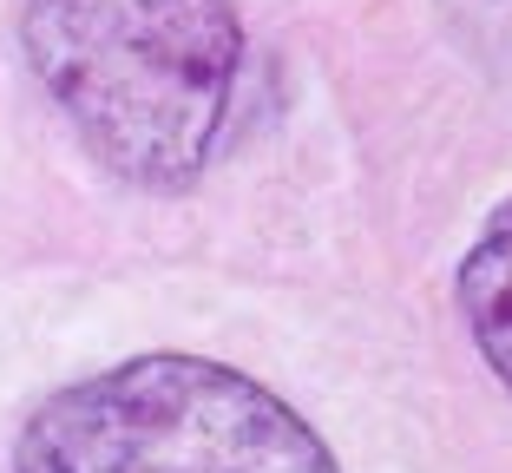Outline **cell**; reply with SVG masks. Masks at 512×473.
<instances>
[{
	"instance_id": "cell-4",
	"label": "cell",
	"mask_w": 512,
	"mask_h": 473,
	"mask_svg": "<svg viewBox=\"0 0 512 473\" xmlns=\"http://www.w3.org/2000/svg\"><path fill=\"white\" fill-rule=\"evenodd\" d=\"M493 7H506V14H512V0H493Z\"/></svg>"
},
{
	"instance_id": "cell-3",
	"label": "cell",
	"mask_w": 512,
	"mask_h": 473,
	"mask_svg": "<svg viewBox=\"0 0 512 473\" xmlns=\"http://www.w3.org/2000/svg\"><path fill=\"white\" fill-rule=\"evenodd\" d=\"M460 316L486 368L512 388V198L486 217L480 244L460 263Z\"/></svg>"
},
{
	"instance_id": "cell-1",
	"label": "cell",
	"mask_w": 512,
	"mask_h": 473,
	"mask_svg": "<svg viewBox=\"0 0 512 473\" xmlns=\"http://www.w3.org/2000/svg\"><path fill=\"white\" fill-rule=\"evenodd\" d=\"M27 60L112 178L184 191L230 119L243 20L230 0H27Z\"/></svg>"
},
{
	"instance_id": "cell-2",
	"label": "cell",
	"mask_w": 512,
	"mask_h": 473,
	"mask_svg": "<svg viewBox=\"0 0 512 473\" xmlns=\"http://www.w3.org/2000/svg\"><path fill=\"white\" fill-rule=\"evenodd\" d=\"M14 473H335L322 434L204 355H132L33 408Z\"/></svg>"
}]
</instances>
